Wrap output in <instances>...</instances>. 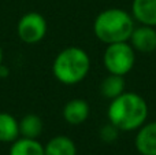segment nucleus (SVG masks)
<instances>
[{
	"label": "nucleus",
	"instance_id": "obj_10",
	"mask_svg": "<svg viewBox=\"0 0 156 155\" xmlns=\"http://www.w3.org/2000/svg\"><path fill=\"white\" fill-rule=\"evenodd\" d=\"M45 155H77L74 142L67 136H55L44 147Z\"/></svg>",
	"mask_w": 156,
	"mask_h": 155
},
{
	"label": "nucleus",
	"instance_id": "obj_5",
	"mask_svg": "<svg viewBox=\"0 0 156 155\" xmlns=\"http://www.w3.org/2000/svg\"><path fill=\"white\" fill-rule=\"evenodd\" d=\"M47 21L40 13H26L18 22L16 33L18 37L26 44H36L41 41L47 34Z\"/></svg>",
	"mask_w": 156,
	"mask_h": 155
},
{
	"label": "nucleus",
	"instance_id": "obj_7",
	"mask_svg": "<svg viewBox=\"0 0 156 155\" xmlns=\"http://www.w3.org/2000/svg\"><path fill=\"white\" fill-rule=\"evenodd\" d=\"M134 144L141 155H156V121L145 122L137 129Z\"/></svg>",
	"mask_w": 156,
	"mask_h": 155
},
{
	"label": "nucleus",
	"instance_id": "obj_12",
	"mask_svg": "<svg viewBox=\"0 0 156 155\" xmlns=\"http://www.w3.org/2000/svg\"><path fill=\"white\" fill-rule=\"evenodd\" d=\"M19 137V121L8 113H0V142L12 143Z\"/></svg>",
	"mask_w": 156,
	"mask_h": 155
},
{
	"label": "nucleus",
	"instance_id": "obj_6",
	"mask_svg": "<svg viewBox=\"0 0 156 155\" xmlns=\"http://www.w3.org/2000/svg\"><path fill=\"white\" fill-rule=\"evenodd\" d=\"M129 44L134 51L149 54L156 49V29L154 26L140 25L136 26L129 38Z\"/></svg>",
	"mask_w": 156,
	"mask_h": 155
},
{
	"label": "nucleus",
	"instance_id": "obj_3",
	"mask_svg": "<svg viewBox=\"0 0 156 155\" xmlns=\"http://www.w3.org/2000/svg\"><path fill=\"white\" fill-rule=\"evenodd\" d=\"M90 70V58L82 48L76 45L67 47L56 55L52 65L55 78L65 85L81 82Z\"/></svg>",
	"mask_w": 156,
	"mask_h": 155
},
{
	"label": "nucleus",
	"instance_id": "obj_4",
	"mask_svg": "<svg viewBox=\"0 0 156 155\" xmlns=\"http://www.w3.org/2000/svg\"><path fill=\"white\" fill-rule=\"evenodd\" d=\"M103 63L110 74L125 77L136 65V51L129 41L108 44L103 55Z\"/></svg>",
	"mask_w": 156,
	"mask_h": 155
},
{
	"label": "nucleus",
	"instance_id": "obj_1",
	"mask_svg": "<svg viewBox=\"0 0 156 155\" xmlns=\"http://www.w3.org/2000/svg\"><path fill=\"white\" fill-rule=\"evenodd\" d=\"M107 117L108 122H111L119 131H137L147 122L148 104L138 93L125 91L122 95L111 100L107 110Z\"/></svg>",
	"mask_w": 156,
	"mask_h": 155
},
{
	"label": "nucleus",
	"instance_id": "obj_15",
	"mask_svg": "<svg viewBox=\"0 0 156 155\" xmlns=\"http://www.w3.org/2000/svg\"><path fill=\"white\" fill-rule=\"evenodd\" d=\"M119 129L115 128L111 122H108L107 125H104L101 129H100V139L104 143H112L118 139L119 136Z\"/></svg>",
	"mask_w": 156,
	"mask_h": 155
},
{
	"label": "nucleus",
	"instance_id": "obj_13",
	"mask_svg": "<svg viewBox=\"0 0 156 155\" xmlns=\"http://www.w3.org/2000/svg\"><path fill=\"white\" fill-rule=\"evenodd\" d=\"M10 155H45L44 146L37 139L21 137L12 142L10 148Z\"/></svg>",
	"mask_w": 156,
	"mask_h": 155
},
{
	"label": "nucleus",
	"instance_id": "obj_9",
	"mask_svg": "<svg viewBox=\"0 0 156 155\" xmlns=\"http://www.w3.org/2000/svg\"><path fill=\"white\" fill-rule=\"evenodd\" d=\"M132 15L140 25L156 27V0H133Z\"/></svg>",
	"mask_w": 156,
	"mask_h": 155
},
{
	"label": "nucleus",
	"instance_id": "obj_14",
	"mask_svg": "<svg viewBox=\"0 0 156 155\" xmlns=\"http://www.w3.org/2000/svg\"><path fill=\"white\" fill-rule=\"evenodd\" d=\"M43 120L36 114H26L19 121V135L27 139H37L43 132Z\"/></svg>",
	"mask_w": 156,
	"mask_h": 155
},
{
	"label": "nucleus",
	"instance_id": "obj_2",
	"mask_svg": "<svg viewBox=\"0 0 156 155\" xmlns=\"http://www.w3.org/2000/svg\"><path fill=\"white\" fill-rule=\"evenodd\" d=\"M134 27L136 21L133 15L122 8H107L93 22L94 36L107 45L129 41Z\"/></svg>",
	"mask_w": 156,
	"mask_h": 155
},
{
	"label": "nucleus",
	"instance_id": "obj_16",
	"mask_svg": "<svg viewBox=\"0 0 156 155\" xmlns=\"http://www.w3.org/2000/svg\"><path fill=\"white\" fill-rule=\"evenodd\" d=\"M2 62H3V51H2V47H0V66H2Z\"/></svg>",
	"mask_w": 156,
	"mask_h": 155
},
{
	"label": "nucleus",
	"instance_id": "obj_11",
	"mask_svg": "<svg viewBox=\"0 0 156 155\" xmlns=\"http://www.w3.org/2000/svg\"><path fill=\"white\" fill-rule=\"evenodd\" d=\"M125 87H126V82H125L123 76L108 73V76L100 84V92L104 98L112 100L125 92Z\"/></svg>",
	"mask_w": 156,
	"mask_h": 155
},
{
	"label": "nucleus",
	"instance_id": "obj_8",
	"mask_svg": "<svg viewBox=\"0 0 156 155\" xmlns=\"http://www.w3.org/2000/svg\"><path fill=\"white\" fill-rule=\"evenodd\" d=\"M90 107L83 99H71L63 107V118L70 125H81L89 117Z\"/></svg>",
	"mask_w": 156,
	"mask_h": 155
}]
</instances>
